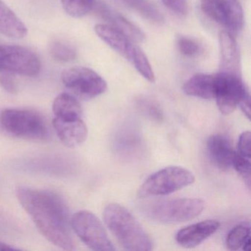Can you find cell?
Instances as JSON below:
<instances>
[{
  "label": "cell",
  "mask_w": 251,
  "mask_h": 251,
  "mask_svg": "<svg viewBox=\"0 0 251 251\" xmlns=\"http://www.w3.org/2000/svg\"><path fill=\"white\" fill-rule=\"evenodd\" d=\"M205 202L198 198H177L157 202L147 209L151 220L165 224L183 223L203 211Z\"/></svg>",
  "instance_id": "5b68a950"
},
{
  "label": "cell",
  "mask_w": 251,
  "mask_h": 251,
  "mask_svg": "<svg viewBox=\"0 0 251 251\" xmlns=\"http://www.w3.org/2000/svg\"><path fill=\"white\" fill-rule=\"evenodd\" d=\"M12 73L0 72V86L8 93L16 94L17 92V85Z\"/></svg>",
  "instance_id": "83f0119b"
},
{
  "label": "cell",
  "mask_w": 251,
  "mask_h": 251,
  "mask_svg": "<svg viewBox=\"0 0 251 251\" xmlns=\"http://www.w3.org/2000/svg\"><path fill=\"white\" fill-rule=\"evenodd\" d=\"M220 226L219 221L215 220H204L190 225L177 232L176 242L183 248H195L215 233Z\"/></svg>",
  "instance_id": "8fae6325"
},
{
  "label": "cell",
  "mask_w": 251,
  "mask_h": 251,
  "mask_svg": "<svg viewBox=\"0 0 251 251\" xmlns=\"http://www.w3.org/2000/svg\"><path fill=\"white\" fill-rule=\"evenodd\" d=\"M61 80L73 96L85 100L100 96L107 89L105 80L87 67H75L64 70Z\"/></svg>",
  "instance_id": "52a82bcc"
},
{
  "label": "cell",
  "mask_w": 251,
  "mask_h": 251,
  "mask_svg": "<svg viewBox=\"0 0 251 251\" xmlns=\"http://www.w3.org/2000/svg\"><path fill=\"white\" fill-rule=\"evenodd\" d=\"M70 224L80 240L93 251H115L103 225L93 213L77 211L72 217Z\"/></svg>",
  "instance_id": "8992f818"
},
{
  "label": "cell",
  "mask_w": 251,
  "mask_h": 251,
  "mask_svg": "<svg viewBox=\"0 0 251 251\" xmlns=\"http://www.w3.org/2000/svg\"><path fill=\"white\" fill-rule=\"evenodd\" d=\"M95 6L97 7V12L102 20L109 25L123 32L132 42H142L145 40V34L141 29L121 14L102 2L98 5L95 4Z\"/></svg>",
  "instance_id": "5bb4252c"
},
{
  "label": "cell",
  "mask_w": 251,
  "mask_h": 251,
  "mask_svg": "<svg viewBox=\"0 0 251 251\" xmlns=\"http://www.w3.org/2000/svg\"><path fill=\"white\" fill-rule=\"evenodd\" d=\"M233 167L245 180L248 187H251V158L242 156L236 152Z\"/></svg>",
  "instance_id": "484cf974"
},
{
  "label": "cell",
  "mask_w": 251,
  "mask_h": 251,
  "mask_svg": "<svg viewBox=\"0 0 251 251\" xmlns=\"http://www.w3.org/2000/svg\"><path fill=\"white\" fill-rule=\"evenodd\" d=\"M207 152L211 161L220 170L233 167L236 151L227 138L222 135H213L207 141Z\"/></svg>",
  "instance_id": "9a60e30c"
},
{
  "label": "cell",
  "mask_w": 251,
  "mask_h": 251,
  "mask_svg": "<svg viewBox=\"0 0 251 251\" xmlns=\"http://www.w3.org/2000/svg\"><path fill=\"white\" fill-rule=\"evenodd\" d=\"M14 250L17 249L14 247H11V245L0 242V251H14Z\"/></svg>",
  "instance_id": "f546056e"
},
{
  "label": "cell",
  "mask_w": 251,
  "mask_h": 251,
  "mask_svg": "<svg viewBox=\"0 0 251 251\" xmlns=\"http://www.w3.org/2000/svg\"><path fill=\"white\" fill-rule=\"evenodd\" d=\"M183 92L188 96L210 100L214 98V75L197 74L185 82Z\"/></svg>",
  "instance_id": "ac0fdd59"
},
{
  "label": "cell",
  "mask_w": 251,
  "mask_h": 251,
  "mask_svg": "<svg viewBox=\"0 0 251 251\" xmlns=\"http://www.w3.org/2000/svg\"><path fill=\"white\" fill-rule=\"evenodd\" d=\"M63 8L70 17L81 18L95 7L96 0H61Z\"/></svg>",
  "instance_id": "44dd1931"
},
{
  "label": "cell",
  "mask_w": 251,
  "mask_h": 251,
  "mask_svg": "<svg viewBox=\"0 0 251 251\" xmlns=\"http://www.w3.org/2000/svg\"><path fill=\"white\" fill-rule=\"evenodd\" d=\"M251 132L245 131L239 136L237 144L236 153L246 158H251Z\"/></svg>",
  "instance_id": "4316f807"
},
{
  "label": "cell",
  "mask_w": 251,
  "mask_h": 251,
  "mask_svg": "<svg viewBox=\"0 0 251 251\" xmlns=\"http://www.w3.org/2000/svg\"><path fill=\"white\" fill-rule=\"evenodd\" d=\"M0 33L11 39L25 37L27 28L15 13L0 0Z\"/></svg>",
  "instance_id": "e0dca14e"
},
{
  "label": "cell",
  "mask_w": 251,
  "mask_h": 251,
  "mask_svg": "<svg viewBox=\"0 0 251 251\" xmlns=\"http://www.w3.org/2000/svg\"><path fill=\"white\" fill-rule=\"evenodd\" d=\"M40 70V59L31 50L17 45H0V72L35 76Z\"/></svg>",
  "instance_id": "9c48e42d"
},
{
  "label": "cell",
  "mask_w": 251,
  "mask_h": 251,
  "mask_svg": "<svg viewBox=\"0 0 251 251\" xmlns=\"http://www.w3.org/2000/svg\"><path fill=\"white\" fill-rule=\"evenodd\" d=\"M220 48V71L240 75V55L233 34L221 31L219 35Z\"/></svg>",
  "instance_id": "2e32d148"
},
{
  "label": "cell",
  "mask_w": 251,
  "mask_h": 251,
  "mask_svg": "<svg viewBox=\"0 0 251 251\" xmlns=\"http://www.w3.org/2000/svg\"><path fill=\"white\" fill-rule=\"evenodd\" d=\"M52 126L61 142L68 148H75L81 145L87 138V127L82 118L64 120L55 117Z\"/></svg>",
  "instance_id": "7c38bea8"
},
{
  "label": "cell",
  "mask_w": 251,
  "mask_h": 251,
  "mask_svg": "<svg viewBox=\"0 0 251 251\" xmlns=\"http://www.w3.org/2000/svg\"><path fill=\"white\" fill-rule=\"evenodd\" d=\"M201 6L210 20L230 33H237L243 27V10L236 0H201Z\"/></svg>",
  "instance_id": "30bf717a"
},
{
  "label": "cell",
  "mask_w": 251,
  "mask_h": 251,
  "mask_svg": "<svg viewBox=\"0 0 251 251\" xmlns=\"http://www.w3.org/2000/svg\"><path fill=\"white\" fill-rule=\"evenodd\" d=\"M250 93L240 75L220 71L214 75V99L222 114L228 115Z\"/></svg>",
  "instance_id": "ba28073f"
},
{
  "label": "cell",
  "mask_w": 251,
  "mask_h": 251,
  "mask_svg": "<svg viewBox=\"0 0 251 251\" xmlns=\"http://www.w3.org/2000/svg\"><path fill=\"white\" fill-rule=\"evenodd\" d=\"M52 111L56 118L64 120L81 119L83 108L77 98L68 93L58 95L52 104Z\"/></svg>",
  "instance_id": "d6986e66"
},
{
  "label": "cell",
  "mask_w": 251,
  "mask_h": 251,
  "mask_svg": "<svg viewBox=\"0 0 251 251\" xmlns=\"http://www.w3.org/2000/svg\"><path fill=\"white\" fill-rule=\"evenodd\" d=\"M195 177L187 169L170 166L150 176L138 192L140 198L164 196L192 184Z\"/></svg>",
  "instance_id": "3957f363"
},
{
  "label": "cell",
  "mask_w": 251,
  "mask_h": 251,
  "mask_svg": "<svg viewBox=\"0 0 251 251\" xmlns=\"http://www.w3.org/2000/svg\"><path fill=\"white\" fill-rule=\"evenodd\" d=\"M17 196L45 239L61 249H74V241L69 227L68 210L57 194L20 187Z\"/></svg>",
  "instance_id": "6da1fadb"
},
{
  "label": "cell",
  "mask_w": 251,
  "mask_h": 251,
  "mask_svg": "<svg viewBox=\"0 0 251 251\" xmlns=\"http://www.w3.org/2000/svg\"><path fill=\"white\" fill-rule=\"evenodd\" d=\"M104 222L125 250L149 251L152 242L136 217L123 205L111 203L104 210Z\"/></svg>",
  "instance_id": "7a4b0ae2"
},
{
  "label": "cell",
  "mask_w": 251,
  "mask_h": 251,
  "mask_svg": "<svg viewBox=\"0 0 251 251\" xmlns=\"http://www.w3.org/2000/svg\"><path fill=\"white\" fill-rule=\"evenodd\" d=\"M0 123L5 131L17 137L44 139L49 134L45 118L33 110H4L0 115Z\"/></svg>",
  "instance_id": "277c9868"
},
{
  "label": "cell",
  "mask_w": 251,
  "mask_h": 251,
  "mask_svg": "<svg viewBox=\"0 0 251 251\" xmlns=\"http://www.w3.org/2000/svg\"><path fill=\"white\" fill-rule=\"evenodd\" d=\"M179 52L185 57L192 58L201 52V48L198 42L187 36H180L177 40Z\"/></svg>",
  "instance_id": "d4e9b609"
},
{
  "label": "cell",
  "mask_w": 251,
  "mask_h": 251,
  "mask_svg": "<svg viewBox=\"0 0 251 251\" xmlns=\"http://www.w3.org/2000/svg\"><path fill=\"white\" fill-rule=\"evenodd\" d=\"M95 31L101 40L130 62L136 45L126 34L109 25H98Z\"/></svg>",
  "instance_id": "4fadbf2b"
},
{
  "label": "cell",
  "mask_w": 251,
  "mask_h": 251,
  "mask_svg": "<svg viewBox=\"0 0 251 251\" xmlns=\"http://www.w3.org/2000/svg\"><path fill=\"white\" fill-rule=\"evenodd\" d=\"M162 2L168 9L179 15H184L187 12L186 0H162Z\"/></svg>",
  "instance_id": "f1b7e54d"
},
{
  "label": "cell",
  "mask_w": 251,
  "mask_h": 251,
  "mask_svg": "<svg viewBox=\"0 0 251 251\" xmlns=\"http://www.w3.org/2000/svg\"><path fill=\"white\" fill-rule=\"evenodd\" d=\"M251 239V229L246 225H238L232 228L226 238V246L230 251H238Z\"/></svg>",
  "instance_id": "7402d4cb"
},
{
  "label": "cell",
  "mask_w": 251,
  "mask_h": 251,
  "mask_svg": "<svg viewBox=\"0 0 251 251\" xmlns=\"http://www.w3.org/2000/svg\"><path fill=\"white\" fill-rule=\"evenodd\" d=\"M50 54L54 61L59 63H68L77 58V52L70 45L63 42H52L50 46Z\"/></svg>",
  "instance_id": "cb8c5ba5"
},
{
  "label": "cell",
  "mask_w": 251,
  "mask_h": 251,
  "mask_svg": "<svg viewBox=\"0 0 251 251\" xmlns=\"http://www.w3.org/2000/svg\"><path fill=\"white\" fill-rule=\"evenodd\" d=\"M130 62L134 66L138 73L151 83L155 82V75L151 63L145 52L138 46H135Z\"/></svg>",
  "instance_id": "603a6c76"
},
{
  "label": "cell",
  "mask_w": 251,
  "mask_h": 251,
  "mask_svg": "<svg viewBox=\"0 0 251 251\" xmlns=\"http://www.w3.org/2000/svg\"><path fill=\"white\" fill-rule=\"evenodd\" d=\"M125 6L133 10L149 21L162 23L164 17L159 10L148 0H117Z\"/></svg>",
  "instance_id": "ffe728a7"
}]
</instances>
